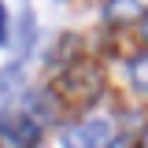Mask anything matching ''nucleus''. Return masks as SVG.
Returning a JSON list of instances; mask_svg holds the SVG:
<instances>
[{"label": "nucleus", "mask_w": 148, "mask_h": 148, "mask_svg": "<svg viewBox=\"0 0 148 148\" xmlns=\"http://www.w3.org/2000/svg\"><path fill=\"white\" fill-rule=\"evenodd\" d=\"M22 89V67L18 63H8V67H0V100H8L11 92Z\"/></svg>", "instance_id": "obj_6"}, {"label": "nucleus", "mask_w": 148, "mask_h": 148, "mask_svg": "<svg viewBox=\"0 0 148 148\" xmlns=\"http://www.w3.org/2000/svg\"><path fill=\"white\" fill-rule=\"evenodd\" d=\"M8 45H11V26H8V8L0 0V48H8Z\"/></svg>", "instance_id": "obj_8"}, {"label": "nucleus", "mask_w": 148, "mask_h": 148, "mask_svg": "<svg viewBox=\"0 0 148 148\" xmlns=\"http://www.w3.org/2000/svg\"><path fill=\"white\" fill-rule=\"evenodd\" d=\"M59 145L63 148H108L111 145V122L108 119H89V122L67 126L59 133Z\"/></svg>", "instance_id": "obj_2"}, {"label": "nucleus", "mask_w": 148, "mask_h": 148, "mask_svg": "<svg viewBox=\"0 0 148 148\" xmlns=\"http://www.w3.org/2000/svg\"><path fill=\"white\" fill-rule=\"evenodd\" d=\"M148 15V0H108L104 4V18L122 26V22H133V18Z\"/></svg>", "instance_id": "obj_4"}, {"label": "nucleus", "mask_w": 148, "mask_h": 148, "mask_svg": "<svg viewBox=\"0 0 148 148\" xmlns=\"http://www.w3.org/2000/svg\"><path fill=\"white\" fill-rule=\"evenodd\" d=\"M0 141L4 148H37L41 141V126L22 111H0Z\"/></svg>", "instance_id": "obj_1"}, {"label": "nucleus", "mask_w": 148, "mask_h": 148, "mask_svg": "<svg viewBox=\"0 0 148 148\" xmlns=\"http://www.w3.org/2000/svg\"><path fill=\"white\" fill-rule=\"evenodd\" d=\"M34 45H37V18H34V8L22 4L15 22V59H30Z\"/></svg>", "instance_id": "obj_3"}, {"label": "nucleus", "mask_w": 148, "mask_h": 148, "mask_svg": "<svg viewBox=\"0 0 148 148\" xmlns=\"http://www.w3.org/2000/svg\"><path fill=\"white\" fill-rule=\"evenodd\" d=\"M22 115H30L37 126L41 122H52V115H56V104L45 96V92H26V111Z\"/></svg>", "instance_id": "obj_5"}, {"label": "nucleus", "mask_w": 148, "mask_h": 148, "mask_svg": "<svg viewBox=\"0 0 148 148\" xmlns=\"http://www.w3.org/2000/svg\"><path fill=\"white\" fill-rule=\"evenodd\" d=\"M111 148H130V141H126V137H119V141H111Z\"/></svg>", "instance_id": "obj_9"}, {"label": "nucleus", "mask_w": 148, "mask_h": 148, "mask_svg": "<svg viewBox=\"0 0 148 148\" xmlns=\"http://www.w3.org/2000/svg\"><path fill=\"white\" fill-rule=\"evenodd\" d=\"M130 78H133V85H137V89H145V92H148V52H145V56H137V59L130 63Z\"/></svg>", "instance_id": "obj_7"}, {"label": "nucleus", "mask_w": 148, "mask_h": 148, "mask_svg": "<svg viewBox=\"0 0 148 148\" xmlns=\"http://www.w3.org/2000/svg\"><path fill=\"white\" fill-rule=\"evenodd\" d=\"M141 148H148V130H145V137H141Z\"/></svg>", "instance_id": "obj_10"}, {"label": "nucleus", "mask_w": 148, "mask_h": 148, "mask_svg": "<svg viewBox=\"0 0 148 148\" xmlns=\"http://www.w3.org/2000/svg\"><path fill=\"white\" fill-rule=\"evenodd\" d=\"M145 37H148V18H145Z\"/></svg>", "instance_id": "obj_11"}]
</instances>
